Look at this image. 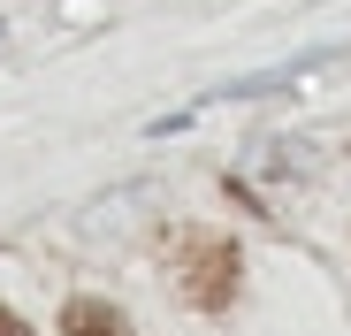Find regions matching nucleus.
<instances>
[{"mask_svg":"<svg viewBox=\"0 0 351 336\" xmlns=\"http://www.w3.org/2000/svg\"><path fill=\"white\" fill-rule=\"evenodd\" d=\"M237 245L229 237H184V260H176V283H184V298L191 306H206V313H221L229 298H237Z\"/></svg>","mask_w":351,"mask_h":336,"instance_id":"1","label":"nucleus"},{"mask_svg":"<svg viewBox=\"0 0 351 336\" xmlns=\"http://www.w3.org/2000/svg\"><path fill=\"white\" fill-rule=\"evenodd\" d=\"M62 336H130L123 306H107V298H69L62 306Z\"/></svg>","mask_w":351,"mask_h":336,"instance_id":"2","label":"nucleus"},{"mask_svg":"<svg viewBox=\"0 0 351 336\" xmlns=\"http://www.w3.org/2000/svg\"><path fill=\"white\" fill-rule=\"evenodd\" d=\"M0 336H31V328H23V313H8V306H0Z\"/></svg>","mask_w":351,"mask_h":336,"instance_id":"3","label":"nucleus"}]
</instances>
